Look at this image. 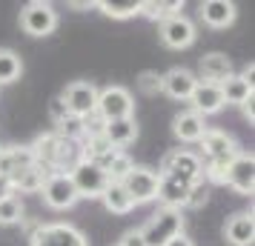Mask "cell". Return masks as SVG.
<instances>
[{"label": "cell", "mask_w": 255, "mask_h": 246, "mask_svg": "<svg viewBox=\"0 0 255 246\" xmlns=\"http://www.w3.org/2000/svg\"><path fill=\"white\" fill-rule=\"evenodd\" d=\"M207 129H209L207 117H201L198 112H192V109H184V112H178V115L172 117V132L181 143H198L204 138Z\"/></svg>", "instance_id": "2e32d148"}, {"label": "cell", "mask_w": 255, "mask_h": 246, "mask_svg": "<svg viewBox=\"0 0 255 246\" xmlns=\"http://www.w3.org/2000/svg\"><path fill=\"white\" fill-rule=\"evenodd\" d=\"M118 246H146V244H143V238H140L138 229H132V232H127L121 241H118Z\"/></svg>", "instance_id": "836d02e7"}, {"label": "cell", "mask_w": 255, "mask_h": 246, "mask_svg": "<svg viewBox=\"0 0 255 246\" xmlns=\"http://www.w3.org/2000/svg\"><path fill=\"white\" fill-rule=\"evenodd\" d=\"M195 86H198V78L184 66H175L166 75H161V94L172 97V100H189Z\"/></svg>", "instance_id": "9a60e30c"}, {"label": "cell", "mask_w": 255, "mask_h": 246, "mask_svg": "<svg viewBox=\"0 0 255 246\" xmlns=\"http://www.w3.org/2000/svg\"><path fill=\"white\" fill-rule=\"evenodd\" d=\"M0 152H3V146H0Z\"/></svg>", "instance_id": "74e56055"}, {"label": "cell", "mask_w": 255, "mask_h": 246, "mask_svg": "<svg viewBox=\"0 0 255 246\" xmlns=\"http://www.w3.org/2000/svg\"><path fill=\"white\" fill-rule=\"evenodd\" d=\"M43 180H46V172H43L37 164L26 166V169H20V172H14V175L9 177L14 195H17V192H23V195H35V192L43 189Z\"/></svg>", "instance_id": "7402d4cb"}, {"label": "cell", "mask_w": 255, "mask_h": 246, "mask_svg": "<svg viewBox=\"0 0 255 246\" xmlns=\"http://www.w3.org/2000/svg\"><path fill=\"white\" fill-rule=\"evenodd\" d=\"M29 246H89V241L72 223H40L29 235Z\"/></svg>", "instance_id": "5b68a950"}, {"label": "cell", "mask_w": 255, "mask_h": 246, "mask_svg": "<svg viewBox=\"0 0 255 246\" xmlns=\"http://www.w3.org/2000/svg\"><path fill=\"white\" fill-rule=\"evenodd\" d=\"M104 138L109 146L115 149H127L129 143L138 138V123L135 117H121V120H109L104 123Z\"/></svg>", "instance_id": "44dd1931"}, {"label": "cell", "mask_w": 255, "mask_h": 246, "mask_svg": "<svg viewBox=\"0 0 255 246\" xmlns=\"http://www.w3.org/2000/svg\"><path fill=\"white\" fill-rule=\"evenodd\" d=\"M195 23L186 14H172L161 23V43L166 49H189L195 43Z\"/></svg>", "instance_id": "4fadbf2b"}, {"label": "cell", "mask_w": 255, "mask_h": 246, "mask_svg": "<svg viewBox=\"0 0 255 246\" xmlns=\"http://www.w3.org/2000/svg\"><path fill=\"white\" fill-rule=\"evenodd\" d=\"M224 186L235 189L238 195H253L255 192V158L253 152H238L235 155V161L230 164L227 169V180H224Z\"/></svg>", "instance_id": "7c38bea8"}, {"label": "cell", "mask_w": 255, "mask_h": 246, "mask_svg": "<svg viewBox=\"0 0 255 246\" xmlns=\"http://www.w3.org/2000/svg\"><path fill=\"white\" fill-rule=\"evenodd\" d=\"M138 232H140V238H143L146 246H166L172 238H178V235L184 232V212L161 206Z\"/></svg>", "instance_id": "3957f363"}, {"label": "cell", "mask_w": 255, "mask_h": 246, "mask_svg": "<svg viewBox=\"0 0 255 246\" xmlns=\"http://www.w3.org/2000/svg\"><path fill=\"white\" fill-rule=\"evenodd\" d=\"M138 89L140 94H146V97H158L161 94V75L158 72H140L138 75Z\"/></svg>", "instance_id": "4dcf8cb0"}, {"label": "cell", "mask_w": 255, "mask_h": 246, "mask_svg": "<svg viewBox=\"0 0 255 246\" xmlns=\"http://www.w3.org/2000/svg\"><path fill=\"white\" fill-rule=\"evenodd\" d=\"M238 17V6L232 0H204L201 3V20L209 29H227L235 23Z\"/></svg>", "instance_id": "e0dca14e"}, {"label": "cell", "mask_w": 255, "mask_h": 246, "mask_svg": "<svg viewBox=\"0 0 255 246\" xmlns=\"http://www.w3.org/2000/svg\"><path fill=\"white\" fill-rule=\"evenodd\" d=\"M32 164H35V158H32L29 146H9V149L0 152V175L6 177H12L14 172H20V169H26Z\"/></svg>", "instance_id": "603a6c76"}, {"label": "cell", "mask_w": 255, "mask_h": 246, "mask_svg": "<svg viewBox=\"0 0 255 246\" xmlns=\"http://www.w3.org/2000/svg\"><path fill=\"white\" fill-rule=\"evenodd\" d=\"M224 238L232 246H253L255 241V218L253 212H235L227 226H224Z\"/></svg>", "instance_id": "d6986e66"}, {"label": "cell", "mask_w": 255, "mask_h": 246, "mask_svg": "<svg viewBox=\"0 0 255 246\" xmlns=\"http://www.w3.org/2000/svg\"><path fill=\"white\" fill-rule=\"evenodd\" d=\"M9 195H14V192H12V183H9V177H6V175H0V200L9 198Z\"/></svg>", "instance_id": "8d00e7d4"}, {"label": "cell", "mask_w": 255, "mask_h": 246, "mask_svg": "<svg viewBox=\"0 0 255 246\" xmlns=\"http://www.w3.org/2000/svg\"><path fill=\"white\" fill-rule=\"evenodd\" d=\"M158 172H161V175L184 177V180H189V183H201V180H204L198 152H192V149H172V152H166Z\"/></svg>", "instance_id": "ba28073f"}, {"label": "cell", "mask_w": 255, "mask_h": 246, "mask_svg": "<svg viewBox=\"0 0 255 246\" xmlns=\"http://www.w3.org/2000/svg\"><path fill=\"white\" fill-rule=\"evenodd\" d=\"M166 246H195V241H192V238H189L186 232H181L178 238H172V241H169Z\"/></svg>", "instance_id": "d590c367"}, {"label": "cell", "mask_w": 255, "mask_h": 246, "mask_svg": "<svg viewBox=\"0 0 255 246\" xmlns=\"http://www.w3.org/2000/svg\"><path fill=\"white\" fill-rule=\"evenodd\" d=\"M132 166H135V161H132L127 152H118L115 161H112V164H109V169H106L109 183H121V180L129 175V169H132Z\"/></svg>", "instance_id": "f546056e"}, {"label": "cell", "mask_w": 255, "mask_h": 246, "mask_svg": "<svg viewBox=\"0 0 255 246\" xmlns=\"http://www.w3.org/2000/svg\"><path fill=\"white\" fill-rule=\"evenodd\" d=\"M255 94H253V97H250V100H244V103H241V115L244 117H247V120H250V123H253V120H255Z\"/></svg>", "instance_id": "e575fe53"}, {"label": "cell", "mask_w": 255, "mask_h": 246, "mask_svg": "<svg viewBox=\"0 0 255 246\" xmlns=\"http://www.w3.org/2000/svg\"><path fill=\"white\" fill-rule=\"evenodd\" d=\"M184 0H140V14L146 20H166L172 14H181Z\"/></svg>", "instance_id": "d4e9b609"}, {"label": "cell", "mask_w": 255, "mask_h": 246, "mask_svg": "<svg viewBox=\"0 0 255 246\" xmlns=\"http://www.w3.org/2000/svg\"><path fill=\"white\" fill-rule=\"evenodd\" d=\"M132 109H135V100H132V92H129V89H124V86H106V89H98L95 115L101 117L104 123L121 120V117H132Z\"/></svg>", "instance_id": "277c9868"}, {"label": "cell", "mask_w": 255, "mask_h": 246, "mask_svg": "<svg viewBox=\"0 0 255 246\" xmlns=\"http://www.w3.org/2000/svg\"><path fill=\"white\" fill-rule=\"evenodd\" d=\"M95 6L112 20H129V17L140 14V0H98Z\"/></svg>", "instance_id": "4316f807"}, {"label": "cell", "mask_w": 255, "mask_h": 246, "mask_svg": "<svg viewBox=\"0 0 255 246\" xmlns=\"http://www.w3.org/2000/svg\"><path fill=\"white\" fill-rule=\"evenodd\" d=\"M72 183H75V189H78V198H101L104 195V189L109 186V177H106L104 169H98L95 164H89V161H81V164L75 166L69 172Z\"/></svg>", "instance_id": "8fae6325"}, {"label": "cell", "mask_w": 255, "mask_h": 246, "mask_svg": "<svg viewBox=\"0 0 255 246\" xmlns=\"http://www.w3.org/2000/svg\"><path fill=\"white\" fill-rule=\"evenodd\" d=\"M101 200H104L106 212H112V215H129V212L135 209V203L129 200V195L124 192L121 183H109V186L104 189Z\"/></svg>", "instance_id": "484cf974"}, {"label": "cell", "mask_w": 255, "mask_h": 246, "mask_svg": "<svg viewBox=\"0 0 255 246\" xmlns=\"http://www.w3.org/2000/svg\"><path fill=\"white\" fill-rule=\"evenodd\" d=\"M60 100L66 106V112L75 117H89L95 115V103H98V86L92 81H72L63 92Z\"/></svg>", "instance_id": "9c48e42d"}, {"label": "cell", "mask_w": 255, "mask_h": 246, "mask_svg": "<svg viewBox=\"0 0 255 246\" xmlns=\"http://www.w3.org/2000/svg\"><path fill=\"white\" fill-rule=\"evenodd\" d=\"M161 183H158V200H161L163 206H169V209H184L186 203V195H189V189L195 186V183H189L184 177H175V175H161Z\"/></svg>", "instance_id": "ac0fdd59"}, {"label": "cell", "mask_w": 255, "mask_h": 246, "mask_svg": "<svg viewBox=\"0 0 255 246\" xmlns=\"http://www.w3.org/2000/svg\"><path fill=\"white\" fill-rule=\"evenodd\" d=\"M20 75H23V60H20V55L12 52V49H0V86L14 83Z\"/></svg>", "instance_id": "83f0119b"}, {"label": "cell", "mask_w": 255, "mask_h": 246, "mask_svg": "<svg viewBox=\"0 0 255 246\" xmlns=\"http://www.w3.org/2000/svg\"><path fill=\"white\" fill-rule=\"evenodd\" d=\"M158 183H161V177L155 169L149 166H132L129 169V175L121 180V186L124 192L129 195V200L138 206V203H152V200H158Z\"/></svg>", "instance_id": "52a82bcc"}, {"label": "cell", "mask_w": 255, "mask_h": 246, "mask_svg": "<svg viewBox=\"0 0 255 246\" xmlns=\"http://www.w3.org/2000/svg\"><path fill=\"white\" fill-rule=\"evenodd\" d=\"M221 86V94H224V103H232V106H241L244 100H250L253 97V83L244 81L241 75H230L224 83H218Z\"/></svg>", "instance_id": "cb8c5ba5"}, {"label": "cell", "mask_w": 255, "mask_h": 246, "mask_svg": "<svg viewBox=\"0 0 255 246\" xmlns=\"http://www.w3.org/2000/svg\"><path fill=\"white\" fill-rule=\"evenodd\" d=\"M189 109L192 112H198L201 117H207V115H218L221 109H224V94H221V86L218 83H204V81H198V86L192 89V94H189Z\"/></svg>", "instance_id": "5bb4252c"}, {"label": "cell", "mask_w": 255, "mask_h": 246, "mask_svg": "<svg viewBox=\"0 0 255 246\" xmlns=\"http://www.w3.org/2000/svg\"><path fill=\"white\" fill-rule=\"evenodd\" d=\"M32 158L35 164L46 172V175H69L75 166L83 161V146L78 141H69V138H60L55 132H46L40 135L32 146Z\"/></svg>", "instance_id": "6da1fadb"}, {"label": "cell", "mask_w": 255, "mask_h": 246, "mask_svg": "<svg viewBox=\"0 0 255 246\" xmlns=\"http://www.w3.org/2000/svg\"><path fill=\"white\" fill-rule=\"evenodd\" d=\"M198 75L204 83H224L235 72H232V60L224 52H209L198 60Z\"/></svg>", "instance_id": "ffe728a7"}, {"label": "cell", "mask_w": 255, "mask_h": 246, "mask_svg": "<svg viewBox=\"0 0 255 246\" xmlns=\"http://www.w3.org/2000/svg\"><path fill=\"white\" fill-rule=\"evenodd\" d=\"M14 223H23V200L17 195L0 200V226H14Z\"/></svg>", "instance_id": "f1b7e54d"}, {"label": "cell", "mask_w": 255, "mask_h": 246, "mask_svg": "<svg viewBox=\"0 0 255 246\" xmlns=\"http://www.w3.org/2000/svg\"><path fill=\"white\" fill-rule=\"evenodd\" d=\"M40 195H43V203H46L49 209H55V212H66L81 200L69 175H46Z\"/></svg>", "instance_id": "30bf717a"}, {"label": "cell", "mask_w": 255, "mask_h": 246, "mask_svg": "<svg viewBox=\"0 0 255 246\" xmlns=\"http://www.w3.org/2000/svg\"><path fill=\"white\" fill-rule=\"evenodd\" d=\"M49 115H52V123H60L63 117H69V112H66V106H63V100H60V94H58V97H52V100H49Z\"/></svg>", "instance_id": "d6a6232c"}, {"label": "cell", "mask_w": 255, "mask_h": 246, "mask_svg": "<svg viewBox=\"0 0 255 246\" xmlns=\"http://www.w3.org/2000/svg\"><path fill=\"white\" fill-rule=\"evenodd\" d=\"M207 200H209V183L201 180V183H195V186L189 189L184 209H201V206H207Z\"/></svg>", "instance_id": "1f68e13d"}, {"label": "cell", "mask_w": 255, "mask_h": 246, "mask_svg": "<svg viewBox=\"0 0 255 246\" xmlns=\"http://www.w3.org/2000/svg\"><path fill=\"white\" fill-rule=\"evenodd\" d=\"M198 146H201L198 161H201L204 180H207V183H224L230 164L235 161V155L241 152L238 143H235V138L227 135L224 129H207L204 138L198 141Z\"/></svg>", "instance_id": "7a4b0ae2"}, {"label": "cell", "mask_w": 255, "mask_h": 246, "mask_svg": "<svg viewBox=\"0 0 255 246\" xmlns=\"http://www.w3.org/2000/svg\"><path fill=\"white\" fill-rule=\"evenodd\" d=\"M20 29L32 37H46L58 29V12L52 3L32 0L20 9Z\"/></svg>", "instance_id": "8992f818"}]
</instances>
